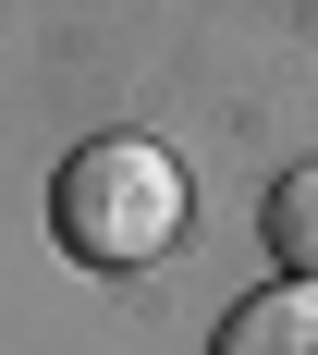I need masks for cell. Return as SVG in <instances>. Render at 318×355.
Returning a JSON list of instances; mask_svg holds the SVG:
<instances>
[{
	"instance_id": "1",
	"label": "cell",
	"mask_w": 318,
	"mask_h": 355,
	"mask_svg": "<svg viewBox=\"0 0 318 355\" xmlns=\"http://www.w3.org/2000/svg\"><path fill=\"white\" fill-rule=\"evenodd\" d=\"M49 233L86 270H159L184 245V159L147 135H86L49 184Z\"/></svg>"
},
{
	"instance_id": "2",
	"label": "cell",
	"mask_w": 318,
	"mask_h": 355,
	"mask_svg": "<svg viewBox=\"0 0 318 355\" xmlns=\"http://www.w3.org/2000/svg\"><path fill=\"white\" fill-rule=\"evenodd\" d=\"M209 355H318V282H270V294H245V306L220 319Z\"/></svg>"
},
{
	"instance_id": "3",
	"label": "cell",
	"mask_w": 318,
	"mask_h": 355,
	"mask_svg": "<svg viewBox=\"0 0 318 355\" xmlns=\"http://www.w3.org/2000/svg\"><path fill=\"white\" fill-rule=\"evenodd\" d=\"M270 257H282V282H318V159L270 184Z\"/></svg>"
}]
</instances>
